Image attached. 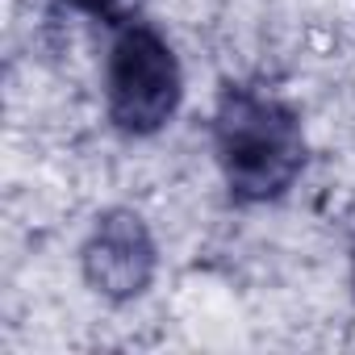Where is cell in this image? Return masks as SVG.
<instances>
[{"label": "cell", "mask_w": 355, "mask_h": 355, "mask_svg": "<svg viewBox=\"0 0 355 355\" xmlns=\"http://www.w3.org/2000/svg\"><path fill=\"white\" fill-rule=\"evenodd\" d=\"M180 96H184V71L171 42L138 17L125 21L105 63L109 121L130 138L159 134L180 109Z\"/></svg>", "instance_id": "obj_2"}, {"label": "cell", "mask_w": 355, "mask_h": 355, "mask_svg": "<svg viewBox=\"0 0 355 355\" xmlns=\"http://www.w3.org/2000/svg\"><path fill=\"white\" fill-rule=\"evenodd\" d=\"M84 280L109 297V301H134L150 288L155 280V239L146 230V222L130 209H109L96 218L88 243H84Z\"/></svg>", "instance_id": "obj_3"}, {"label": "cell", "mask_w": 355, "mask_h": 355, "mask_svg": "<svg viewBox=\"0 0 355 355\" xmlns=\"http://www.w3.org/2000/svg\"><path fill=\"white\" fill-rule=\"evenodd\" d=\"M214 155L239 205H268L305 167L301 117L272 92L230 84L214 113Z\"/></svg>", "instance_id": "obj_1"}, {"label": "cell", "mask_w": 355, "mask_h": 355, "mask_svg": "<svg viewBox=\"0 0 355 355\" xmlns=\"http://www.w3.org/2000/svg\"><path fill=\"white\" fill-rule=\"evenodd\" d=\"M67 5L88 13V17H96V21H105V26H125V21L138 17L142 0H67Z\"/></svg>", "instance_id": "obj_4"}]
</instances>
